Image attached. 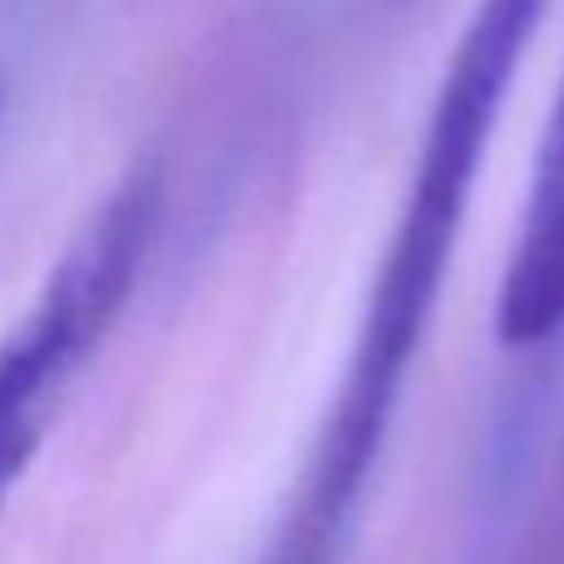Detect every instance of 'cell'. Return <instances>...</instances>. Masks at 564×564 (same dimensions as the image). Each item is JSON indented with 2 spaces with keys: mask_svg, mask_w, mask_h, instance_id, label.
<instances>
[{
  "mask_svg": "<svg viewBox=\"0 0 564 564\" xmlns=\"http://www.w3.org/2000/svg\"><path fill=\"white\" fill-rule=\"evenodd\" d=\"M159 228V178L134 174L79 224L30 312L0 337V506L45 446L75 377L119 322Z\"/></svg>",
  "mask_w": 564,
  "mask_h": 564,
  "instance_id": "obj_2",
  "label": "cell"
},
{
  "mask_svg": "<svg viewBox=\"0 0 564 564\" xmlns=\"http://www.w3.org/2000/svg\"><path fill=\"white\" fill-rule=\"evenodd\" d=\"M564 332V79L550 105L516 248L496 297V337L510 351H535Z\"/></svg>",
  "mask_w": 564,
  "mask_h": 564,
  "instance_id": "obj_3",
  "label": "cell"
},
{
  "mask_svg": "<svg viewBox=\"0 0 564 564\" xmlns=\"http://www.w3.org/2000/svg\"><path fill=\"white\" fill-rule=\"evenodd\" d=\"M545 10L550 0H476L470 20L460 25L441 89L431 99V119L421 129L401 214L361 302L351 361L288 496V506L307 516L357 525L401 391L436 317L441 288L451 278V258H456L490 139Z\"/></svg>",
  "mask_w": 564,
  "mask_h": 564,
  "instance_id": "obj_1",
  "label": "cell"
},
{
  "mask_svg": "<svg viewBox=\"0 0 564 564\" xmlns=\"http://www.w3.org/2000/svg\"><path fill=\"white\" fill-rule=\"evenodd\" d=\"M486 564H564V446L540 480L535 500L525 506L520 525L506 535V545L490 550Z\"/></svg>",
  "mask_w": 564,
  "mask_h": 564,
  "instance_id": "obj_4",
  "label": "cell"
}]
</instances>
